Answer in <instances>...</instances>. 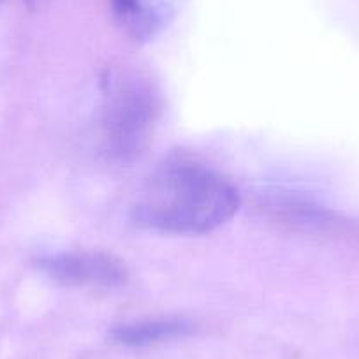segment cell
<instances>
[{
    "label": "cell",
    "instance_id": "obj_3",
    "mask_svg": "<svg viewBox=\"0 0 359 359\" xmlns=\"http://www.w3.org/2000/svg\"><path fill=\"white\" fill-rule=\"evenodd\" d=\"M41 268L53 280L71 287L115 289L127 282V269L115 255L99 250H72L50 255Z\"/></svg>",
    "mask_w": 359,
    "mask_h": 359
},
{
    "label": "cell",
    "instance_id": "obj_7",
    "mask_svg": "<svg viewBox=\"0 0 359 359\" xmlns=\"http://www.w3.org/2000/svg\"><path fill=\"white\" fill-rule=\"evenodd\" d=\"M0 2H2V0H0Z\"/></svg>",
    "mask_w": 359,
    "mask_h": 359
},
{
    "label": "cell",
    "instance_id": "obj_6",
    "mask_svg": "<svg viewBox=\"0 0 359 359\" xmlns=\"http://www.w3.org/2000/svg\"><path fill=\"white\" fill-rule=\"evenodd\" d=\"M27 6H30V8H43L44 4H48L50 0H23Z\"/></svg>",
    "mask_w": 359,
    "mask_h": 359
},
{
    "label": "cell",
    "instance_id": "obj_1",
    "mask_svg": "<svg viewBox=\"0 0 359 359\" xmlns=\"http://www.w3.org/2000/svg\"><path fill=\"white\" fill-rule=\"evenodd\" d=\"M240 208V194L226 176L206 165L176 161L158 169L141 192L134 219L165 234H205Z\"/></svg>",
    "mask_w": 359,
    "mask_h": 359
},
{
    "label": "cell",
    "instance_id": "obj_5",
    "mask_svg": "<svg viewBox=\"0 0 359 359\" xmlns=\"http://www.w3.org/2000/svg\"><path fill=\"white\" fill-rule=\"evenodd\" d=\"M192 326L184 319H147L137 323L123 324L113 331V338L118 344L130 345V347H144V345L161 344V341L172 340L191 333Z\"/></svg>",
    "mask_w": 359,
    "mask_h": 359
},
{
    "label": "cell",
    "instance_id": "obj_4",
    "mask_svg": "<svg viewBox=\"0 0 359 359\" xmlns=\"http://www.w3.org/2000/svg\"><path fill=\"white\" fill-rule=\"evenodd\" d=\"M111 4L123 29L136 39L155 36L172 11V0H111Z\"/></svg>",
    "mask_w": 359,
    "mask_h": 359
},
{
    "label": "cell",
    "instance_id": "obj_2",
    "mask_svg": "<svg viewBox=\"0 0 359 359\" xmlns=\"http://www.w3.org/2000/svg\"><path fill=\"white\" fill-rule=\"evenodd\" d=\"M104 140L116 157L140 154L150 140L157 118V99L140 79H108L104 95Z\"/></svg>",
    "mask_w": 359,
    "mask_h": 359
}]
</instances>
